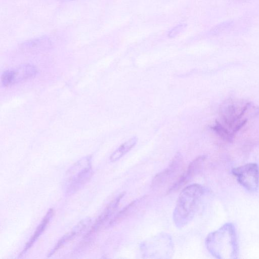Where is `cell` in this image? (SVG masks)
Segmentation results:
<instances>
[{"mask_svg": "<svg viewBox=\"0 0 259 259\" xmlns=\"http://www.w3.org/2000/svg\"><path fill=\"white\" fill-rule=\"evenodd\" d=\"M203 192L202 186L197 184L190 185L182 190L173 213L176 226L181 228L193 218Z\"/></svg>", "mask_w": 259, "mask_h": 259, "instance_id": "6da1fadb", "label": "cell"}, {"mask_svg": "<svg viewBox=\"0 0 259 259\" xmlns=\"http://www.w3.org/2000/svg\"><path fill=\"white\" fill-rule=\"evenodd\" d=\"M207 245L209 251L217 258H236L238 246L233 225L230 223L226 224L212 233L208 236Z\"/></svg>", "mask_w": 259, "mask_h": 259, "instance_id": "7a4b0ae2", "label": "cell"}, {"mask_svg": "<svg viewBox=\"0 0 259 259\" xmlns=\"http://www.w3.org/2000/svg\"><path fill=\"white\" fill-rule=\"evenodd\" d=\"M233 175L246 189L254 192L259 186V169L256 163H250L233 169Z\"/></svg>", "mask_w": 259, "mask_h": 259, "instance_id": "3957f363", "label": "cell"}, {"mask_svg": "<svg viewBox=\"0 0 259 259\" xmlns=\"http://www.w3.org/2000/svg\"><path fill=\"white\" fill-rule=\"evenodd\" d=\"M37 73L36 67L30 64H23L3 72L1 82L5 87L10 86L33 77Z\"/></svg>", "mask_w": 259, "mask_h": 259, "instance_id": "277c9868", "label": "cell"}, {"mask_svg": "<svg viewBox=\"0 0 259 259\" xmlns=\"http://www.w3.org/2000/svg\"><path fill=\"white\" fill-rule=\"evenodd\" d=\"M183 163L182 155L180 153H177L168 166L155 176L152 181V186L159 187L171 180L180 171Z\"/></svg>", "mask_w": 259, "mask_h": 259, "instance_id": "5b68a950", "label": "cell"}, {"mask_svg": "<svg viewBox=\"0 0 259 259\" xmlns=\"http://www.w3.org/2000/svg\"><path fill=\"white\" fill-rule=\"evenodd\" d=\"M90 157L84 158L78 161L73 169L77 171L70 179L69 188L72 190H76L84 184L92 176V170L90 164Z\"/></svg>", "mask_w": 259, "mask_h": 259, "instance_id": "8992f818", "label": "cell"}, {"mask_svg": "<svg viewBox=\"0 0 259 259\" xmlns=\"http://www.w3.org/2000/svg\"><path fill=\"white\" fill-rule=\"evenodd\" d=\"M205 159V157L204 156H200L193 160L189 165L187 170L171 186L168 192L176 191L186 184L200 169Z\"/></svg>", "mask_w": 259, "mask_h": 259, "instance_id": "52a82bcc", "label": "cell"}, {"mask_svg": "<svg viewBox=\"0 0 259 259\" xmlns=\"http://www.w3.org/2000/svg\"><path fill=\"white\" fill-rule=\"evenodd\" d=\"M249 105V103H246L241 107L234 104L228 105L221 111L224 123L229 128L233 129L237 124V121L244 114Z\"/></svg>", "mask_w": 259, "mask_h": 259, "instance_id": "ba28073f", "label": "cell"}, {"mask_svg": "<svg viewBox=\"0 0 259 259\" xmlns=\"http://www.w3.org/2000/svg\"><path fill=\"white\" fill-rule=\"evenodd\" d=\"M125 192L120 193L115 199L113 200L107 206L102 213L99 216L97 221L91 229L90 231L87 235L86 237L89 236L95 233L105 222L114 213L123 197L125 195Z\"/></svg>", "mask_w": 259, "mask_h": 259, "instance_id": "9c48e42d", "label": "cell"}, {"mask_svg": "<svg viewBox=\"0 0 259 259\" xmlns=\"http://www.w3.org/2000/svg\"><path fill=\"white\" fill-rule=\"evenodd\" d=\"M138 138L134 137L122 144L110 156L111 162H115L130 151L137 144Z\"/></svg>", "mask_w": 259, "mask_h": 259, "instance_id": "30bf717a", "label": "cell"}, {"mask_svg": "<svg viewBox=\"0 0 259 259\" xmlns=\"http://www.w3.org/2000/svg\"><path fill=\"white\" fill-rule=\"evenodd\" d=\"M54 210L53 209H50L47 213L46 215L44 217V219L41 221V223L38 225L37 229H36L33 235L30 238V240L26 244L22 253L25 252L28 250L35 240L38 238V237L41 234L44 230L46 228L47 224L49 222L50 219L53 214Z\"/></svg>", "mask_w": 259, "mask_h": 259, "instance_id": "8fae6325", "label": "cell"}, {"mask_svg": "<svg viewBox=\"0 0 259 259\" xmlns=\"http://www.w3.org/2000/svg\"><path fill=\"white\" fill-rule=\"evenodd\" d=\"M216 134L220 136L223 140L231 142L233 140L235 134L232 132H230L227 127H224L219 122H216V124L211 127Z\"/></svg>", "mask_w": 259, "mask_h": 259, "instance_id": "7c38bea8", "label": "cell"}, {"mask_svg": "<svg viewBox=\"0 0 259 259\" xmlns=\"http://www.w3.org/2000/svg\"><path fill=\"white\" fill-rule=\"evenodd\" d=\"M138 202V200H135L130 203L128 205L126 206L123 208L118 213L115 217V218L110 222V224L113 225L116 223L123 218H124L127 214H128L131 210L134 208Z\"/></svg>", "mask_w": 259, "mask_h": 259, "instance_id": "4fadbf2b", "label": "cell"}, {"mask_svg": "<svg viewBox=\"0 0 259 259\" xmlns=\"http://www.w3.org/2000/svg\"><path fill=\"white\" fill-rule=\"evenodd\" d=\"M186 25L184 24H179L174 27L168 34V37H174L177 36L183 29L185 27Z\"/></svg>", "mask_w": 259, "mask_h": 259, "instance_id": "5bb4252c", "label": "cell"}, {"mask_svg": "<svg viewBox=\"0 0 259 259\" xmlns=\"http://www.w3.org/2000/svg\"><path fill=\"white\" fill-rule=\"evenodd\" d=\"M64 1H67V0H64ZM70 1H71V0H70Z\"/></svg>", "mask_w": 259, "mask_h": 259, "instance_id": "9a60e30c", "label": "cell"}]
</instances>
